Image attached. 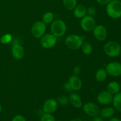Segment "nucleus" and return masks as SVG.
I'll list each match as a JSON object with an SVG mask.
<instances>
[{
	"instance_id": "obj_1",
	"label": "nucleus",
	"mask_w": 121,
	"mask_h": 121,
	"mask_svg": "<svg viewBox=\"0 0 121 121\" xmlns=\"http://www.w3.org/2000/svg\"><path fill=\"white\" fill-rule=\"evenodd\" d=\"M106 13L111 18L118 19L121 17V1L112 0L106 5Z\"/></svg>"
},
{
	"instance_id": "obj_2",
	"label": "nucleus",
	"mask_w": 121,
	"mask_h": 121,
	"mask_svg": "<svg viewBox=\"0 0 121 121\" xmlns=\"http://www.w3.org/2000/svg\"><path fill=\"white\" fill-rule=\"evenodd\" d=\"M104 50L105 54L111 57L118 56L121 52V47L117 41H111L104 46Z\"/></svg>"
},
{
	"instance_id": "obj_3",
	"label": "nucleus",
	"mask_w": 121,
	"mask_h": 121,
	"mask_svg": "<svg viewBox=\"0 0 121 121\" xmlns=\"http://www.w3.org/2000/svg\"><path fill=\"white\" fill-rule=\"evenodd\" d=\"M83 43V38L76 34L68 35L65 40L66 46L71 50H78Z\"/></svg>"
},
{
	"instance_id": "obj_4",
	"label": "nucleus",
	"mask_w": 121,
	"mask_h": 121,
	"mask_svg": "<svg viewBox=\"0 0 121 121\" xmlns=\"http://www.w3.org/2000/svg\"><path fill=\"white\" fill-rule=\"evenodd\" d=\"M50 30L52 34L56 37H59L65 34L67 27L66 23L63 20H56L52 22Z\"/></svg>"
},
{
	"instance_id": "obj_5",
	"label": "nucleus",
	"mask_w": 121,
	"mask_h": 121,
	"mask_svg": "<svg viewBox=\"0 0 121 121\" xmlns=\"http://www.w3.org/2000/svg\"><path fill=\"white\" fill-rule=\"evenodd\" d=\"M46 30V24L41 21H37L34 22L31 27V34L34 37L39 39L44 34Z\"/></svg>"
},
{
	"instance_id": "obj_6",
	"label": "nucleus",
	"mask_w": 121,
	"mask_h": 121,
	"mask_svg": "<svg viewBox=\"0 0 121 121\" xmlns=\"http://www.w3.org/2000/svg\"><path fill=\"white\" fill-rule=\"evenodd\" d=\"M83 112L89 117H94L98 115L100 112L99 107L96 104L93 102H87L82 105Z\"/></svg>"
},
{
	"instance_id": "obj_7",
	"label": "nucleus",
	"mask_w": 121,
	"mask_h": 121,
	"mask_svg": "<svg viewBox=\"0 0 121 121\" xmlns=\"http://www.w3.org/2000/svg\"><path fill=\"white\" fill-rule=\"evenodd\" d=\"M80 26L85 31H93L96 26V21L92 16L85 15L80 21Z\"/></svg>"
},
{
	"instance_id": "obj_8",
	"label": "nucleus",
	"mask_w": 121,
	"mask_h": 121,
	"mask_svg": "<svg viewBox=\"0 0 121 121\" xmlns=\"http://www.w3.org/2000/svg\"><path fill=\"white\" fill-rule=\"evenodd\" d=\"M57 42L56 37L52 34H46L41 37L40 44L45 48H51L54 47Z\"/></svg>"
},
{
	"instance_id": "obj_9",
	"label": "nucleus",
	"mask_w": 121,
	"mask_h": 121,
	"mask_svg": "<svg viewBox=\"0 0 121 121\" xmlns=\"http://www.w3.org/2000/svg\"><path fill=\"white\" fill-rule=\"evenodd\" d=\"M108 74L113 77L121 75V63L118 62H111L108 64L106 67Z\"/></svg>"
},
{
	"instance_id": "obj_10",
	"label": "nucleus",
	"mask_w": 121,
	"mask_h": 121,
	"mask_svg": "<svg viewBox=\"0 0 121 121\" xmlns=\"http://www.w3.org/2000/svg\"><path fill=\"white\" fill-rule=\"evenodd\" d=\"M93 31L94 37L98 41H103L107 38L108 31L105 26L102 25L96 26Z\"/></svg>"
},
{
	"instance_id": "obj_11",
	"label": "nucleus",
	"mask_w": 121,
	"mask_h": 121,
	"mask_svg": "<svg viewBox=\"0 0 121 121\" xmlns=\"http://www.w3.org/2000/svg\"><path fill=\"white\" fill-rule=\"evenodd\" d=\"M97 100L102 105H106L111 104L113 100V96L108 91H102L98 94Z\"/></svg>"
},
{
	"instance_id": "obj_12",
	"label": "nucleus",
	"mask_w": 121,
	"mask_h": 121,
	"mask_svg": "<svg viewBox=\"0 0 121 121\" xmlns=\"http://www.w3.org/2000/svg\"><path fill=\"white\" fill-rule=\"evenodd\" d=\"M57 108L58 104L56 100L54 99H49L44 103L43 109L45 113H53L56 111Z\"/></svg>"
},
{
	"instance_id": "obj_13",
	"label": "nucleus",
	"mask_w": 121,
	"mask_h": 121,
	"mask_svg": "<svg viewBox=\"0 0 121 121\" xmlns=\"http://www.w3.org/2000/svg\"><path fill=\"white\" fill-rule=\"evenodd\" d=\"M69 84L70 86L72 91H78L81 89L82 83L80 78L76 75H72L69 79Z\"/></svg>"
},
{
	"instance_id": "obj_14",
	"label": "nucleus",
	"mask_w": 121,
	"mask_h": 121,
	"mask_svg": "<svg viewBox=\"0 0 121 121\" xmlns=\"http://www.w3.org/2000/svg\"><path fill=\"white\" fill-rule=\"evenodd\" d=\"M12 56L16 60H20L24 56V49L23 47L18 44H14L11 49Z\"/></svg>"
},
{
	"instance_id": "obj_15",
	"label": "nucleus",
	"mask_w": 121,
	"mask_h": 121,
	"mask_svg": "<svg viewBox=\"0 0 121 121\" xmlns=\"http://www.w3.org/2000/svg\"><path fill=\"white\" fill-rule=\"evenodd\" d=\"M69 101L70 104L76 108L80 109L82 107V101L80 96L76 93H72L70 95Z\"/></svg>"
},
{
	"instance_id": "obj_16",
	"label": "nucleus",
	"mask_w": 121,
	"mask_h": 121,
	"mask_svg": "<svg viewBox=\"0 0 121 121\" xmlns=\"http://www.w3.org/2000/svg\"><path fill=\"white\" fill-rule=\"evenodd\" d=\"M115 114V110L112 107H106L100 110L99 115L102 118L108 119L112 118Z\"/></svg>"
},
{
	"instance_id": "obj_17",
	"label": "nucleus",
	"mask_w": 121,
	"mask_h": 121,
	"mask_svg": "<svg viewBox=\"0 0 121 121\" xmlns=\"http://www.w3.org/2000/svg\"><path fill=\"white\" fill-rule=\"evenodd\" d=\"M87 9L83 5H79L74 9V15L78 18H82L86 14Z\"/></svg>"
},
{
	"instance_id": "obj_18",
	"label": "nucleus",
	"mask_w": 121,
	"mask_h": 121,
	"mask_svg": "<svg viewBox=\"0 0 121 121\" xmlns=\"http://www.w3.org/2000/svg\"><path fill=\"white\" fill-rule=\"evenodd\" d=\"M108 91L113 95L119 93L120 91V85L117 82H111L107 86Z\"/></svg>"
},
{
	"instance_id": "obj_19",
	"label": "nucleus",
	"mask_w": 121,
	"mask_h": 121,
	"mask_svg": "<svg viewBox=\"0 0 121 121\" xmlns=\"http://www.w3.org/2000/svg\"><path fill=\"white\" fill-rule=\"evenodd\" d=\"M108 73L106 70L104 69H100L96 72L95 78L98 82H103L106 79Z\"/></svg>"
},
{
	"instance_id": "obj_20",
	"label": "nucleus",
	"mask_w": 121,
	"mask_h": 121,
	"mask_svg": "<svg viewBox=\"0 0 121 121\" xmlns=\"http://www.w3.org/2000/svg\"><path fill=\"white\" fill-rule=\"evenodd\" d=\"M112 102L116 109L121 112V92L115 95V96L113 97Z\"/></svg>"
},
{
	"instance_id": "obj_21",
	"label": "nucleus",
	"mask_w": 121,
	"mask_h": 121,
	"mask_svg": "<svg viewBox=\"0 0 121 121\" xmlns=\"http://www.w3.org/2000/svg\"><path fill=\"white\" fill-rule=\"evenodd\" d=\"M64 7L68 10H73L77 5V0H63Z\"/></svg>"
},
{
	"instance_id": "obj_22",
	"label": "nucleus",
	"mask_w": 121,
	"mask_h": 121,
	"mask_svg": "<svg viewBox=\"0 0 121 121\" xmlns=\"http://www.w3.org/2000/svg\"><path fill=\"white\" fill-rule=\"evenodd\" d=\"M54 15L53 13L52 12H46L43 15V22H44L45 24H50L54 20Z\"/></svg>"
},
{
	"instance_id": "obj_23",
	"label": "nucleus",
	"mask_w": 121,
	"mask_h": 121,
	"mask_svg": "<svg viewBox=\"0 0 121 121\" xmlns=\"http://www.w3.org/2000/svg\"><path fill=\"white\" fill-rule=\"evenodd\" d=\"M82 52L84 54L89 55L92 52L93 48H92V45L89 43L84 42L82 46Z\"/></svg>"
},
{
	"instance_id": "obj_24",
	"label": "nucleus",
	"mask_w": 121,
	"mask_h": 121,
	"mask_svg": "<svg viewBox=\"0 0 121 121\" xmlns=\"http://www.w3.org/2000/svg\"><path fill=\"white\" fill-rule=\"evenodd\" d=\"M13 37H12L11 34H5L1 36L0 38V42L3 44H6L11 41Z\"/></svg>"
},
{
	"instance_id": "obj_25",
	"label": "nucleus",
	"mask_w": 121,
	"mask_h": 121,
	"mask_svg": "<svg viewBox=\"0 0 121 121\" xmlns=\"http://www.w3.org/2000/svg\"><path fill=\"white\" fill-rule=\"evenodd\" d=\"M40 121H56V119L52 113H45L41 116Z\"/></svg>"
},
{
	"instance_id": "obj_26",
	"label": "nucleus",
	"mask_w": 121,
	"mask_h": 121,
	"mask_svg": "<svg viewBox=\"0 0 121 121\" xmlns=\"http://www.w3.org/2000/svg\"><path fill=\"white\" fill-rule=\"evenodd\" d=\"M96 13V8L93 7H91L87 9L86 14H88V15H89V16L92 17L93 15H95Z\"/></svg>"
},
{
	"instance_id": "obj_27",
	"label": "nucleus",
	"mask_w": 121,
	"mask_h": 121,
	"mask_svg": "<svg viewBox=\"0 0 121 121\" xmlns=\"http://www.w3.org/2000/svg\"><path fill=\"white\" fill-rule=\"evenodd\" d=\"M69 99L65 96H62L59 98V102L61 105H67L69 102Z\"/></svg>"
},
{
	"instance_id": "obj_28",
	"label": "nucleus",
	"mask_w": 121,
	"mask_h": 121,
	"mask_svg": "<svg viewBox=\"0 0 121 121\" xmlns=\"http://www.w3.org/2000/svg\"><path fill=\"white\" fill-rule=\"evenodd\" d=\"M11 121H27L26 118L21 115H17L12 119Z\"/></svg>"
},
{
	"instance_id": "obj_29",
	"label": "nucleus",
	"mask_w": 121,
	"mask_h": 121,
	"mask_svg": "<svg viewBox=\"0 0 121 121\" xmlns=\"http://www.w3.org/2000/svg\"><path fill=\"white\" fill-rule=\"evenodd\" d=\"M80 72H81V69L79 66H76L73 69V74H74V75H79L80 74Z\"/></svg>"
},
{
	"instance_id": "obj_30",
	"label": "nucleus",
	"mask_w": 121,
	"mask_h": 121,
	"mask_svg": "<svg viewBox=\"0 0 121 121\" xmlns=\"http://www.w3.org/2000/svg\"><path fill=\"white\" fill-rule=\"evenodd\" d=\"M96 1L100 5H107L109 2H111L112 0H96Z\"/></svg>"
},
{
	"instance_id": "obj_31",
	"label": "nucleus",
	"mask_w": 121,
	"mask_h": 121,
	"mask_svg": "<svg viewBox=\"0 0 121 121\" xmlns=\"http://www.w3.org/2000/svg\"><path fill=\"white\" fill-rule=\"evenodd\" d=\"M64 88H65V89L66 90V91H67V92H71V91H72V88H71L68 82L64 84Z\"/></svg>"
},
{
	"instance_id": "obj_32",
	"label": "nucleus",
	"mask_w": 121,
	"mask_h": 121,
	"mask_svg": "<svg viewBox=\"0 0 121 121\" xmlns=\"http://www.w3.org/2000/svg\"><path fill=\"white\" fill-rule=\"evenodd\" d=\"M93 121H104V120H103V118L98 115H96L93 117Z\"/></svg>"
},
{
	"instance_id": "obj_33",
	"label": "nucleus",
	"mask_w": 121,
	"mask_h": 121,
	"mask_svg": "<svg viewBox=\"0 0 121 121\" xmlns=\"http://www.w3.org/2000/svg\"><path fill=\"white\" fill-rule=\"evenodd\" d=\"M109 121H121V120L119 118H116V117H114V118H110Z\"/></svg>"
},
{
	"instance_id": "obj_34",
	"label": "nucleus",
	"mask_w": 121,
	"mask_h": 121,
	"mask_svg": "<svg viewBox=\"0 0 121 121\" xmlns=\"http://www.w3.org/2000/svg\"><path fill=\"white\" fill-rule=\"evenodd\" d=\"M70 121H83L82 120V119H79V118H75V119H73Z\"/></svg>"
},
{
	"instance_id": "obj_35",
	"label": "nucleus",
	"mask_w": 121,
	"mask_h": 121,
	"mask_svg": "<svg viewBox=\"0 0 121 121\" xmlns=\"http://www.w3.org/2000/svg\"><path fill=\"white\" fill-rule=\"evenodd\" d=\"M1 111H2V106H1V105H0V113L1 112Z\"/></svg>"
},
{
	"instance_id": "obj_36",
	"label": "nucleus",
	"mask_w": 121,
	"mask_h": 121,
	"mask_svg": "<svg viewBox=\"0 0 121 121\" xmlns=\"http://www.w3.org/2000/svg\"></svg>"
}]
</instances>
